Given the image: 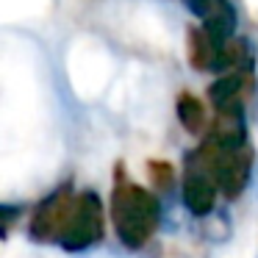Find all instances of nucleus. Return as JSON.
Listing matches in <instances>:
<instances>
[{
  "label": "nucleus",
  "mask_w": 258,
  "mask_h": 258,
  "mask_svg": "<svg viewBox=\"0 0 258 258\" xmlns=\"http://www.w3.org/2000/svg\"><path fill=\"white\" fill-rule=\"evenodd\" d=\"M111 225L128 250H142L158 228L156 195L128 180L122 167H117V180L111 189Z\"/></svg>",
  "instance_id": "obj_1"
},
{
  "label": "nucleus",
  "mask_w": 258,
  "mask_h": 258,
  "mask_svg": "<svg viewBox=\"0 0 258 258\" xmlns=\"http://www.w3.org/2000/svg\"><path fill=\"white\" fill-rule=\"evenodd\" d=\"M197 164L211 175L217 191H222L228 200H236L250 183L252 169V150L250 145L244 147H222L214 139H203V145L191 153Z\"/></svg>",
  "instance_id": "obj_2"
},
{
  "label": "nucleus",
  "mask_w": 258,
  "mask_h": 258,
  "mask_svg": "<svg viewBox=\"0 0 258 258\" xmlns=\"http://www.w3.org/2000/svg\"><path fill=\"white\" fill-rule=\"evenodd\" d=\"M106 233V211L100 197L92 189L78 191L70 208V217L58 233V247L67 252H84L89 247L100 244Z\"/></svg>",
  "instance_id": "obj_3"
},
{
  "label": "nucleus",
  "mask_w": 258,
  "mask_h": 258,
  "mask_svg": "<svg viewBox=\"0 0 258 258\" xmlns=\"http://www.w3.org/2000/svg\"><path fill=\"white\" fill-rule=\"evenodd\" d=\"M75 191L73 183H61L50 191L47 197H42L36 203V208L31 211V222H28V236L34 241H58L64 222L70 217V208H73Z\"/></svg>",
  "instance_id": "obj_4"
},
{
  "label": "nucleus",
  "mask_w": 258,
  "mask_h": 258,
  "mask_svg": "<svg viewBox=\"0 0 258 258\" xmlns=\"http://www.w3.org/2000/svg\"><path fill=\"white\" fill-rule=\"evenodd\" d=\"M217 186H214L211 175L191 158V153L186 156L183 175H180V200L189 208L191 217L203 219L217 208Z\"/></svg>",
  "instance_id": "obj_5"
},
{
  "label": "nucleus",
  "mask_w": 258,
  "mask_h": 258,
  "mask_svg": "<svg viewBox=\"0 0 258 258\" xmlns=\"http://www.w3.org/2000/svg\"><path fill=\"white\" fill-rule=\"evenodd\" d=\"M247 73L244 70H236V73H225L208 86V100L217 108L230 106V103H241V89H244Z\"/></svg>",
  "instance_id": "obj_6"
},
{
  "label": "nucleus",
  "mask_w": 258,
  "mask_h": 258,
  "mask_svg": "<svg viewBox=\"0 0 258 258\" xmlns=\"http://www.w3.org/2000/svg\"><path fill=\"white\" fill-rule=\"evenodd\" d=\"M175 111H178V119L189 134L200 136L203 131L208 128V117H206V106L200 103V97H195L191 92H183L178 95V103H175Z\"/></svg>",
  "instance_id": "obj_7"
},
{
  "label": "nucleus",
  "mask_w": 258,
  "mask_h": 258,
  "mask_svg": "<svg viewBox=\"0 0 258 258\" xmlns=\"http://www.w3.org/2000/svg\"><path fill=\"white\" fill-rule=\"evenodd\" d=\"M150 180H153V186H156L158 191L172 189V183H175L172 164H167V161H150Z\"/></svg>",
  "instance_id": "obj_8"
},
{
  "label": "nucleus",
  "mask_w": 258,
  "mask_h": 258,
  "mask_svg": "<svg viewBox=\"0 0 258 258\" xmlns=\"http://www.w3.org/2000/svg\"><path fill=\"white\" fill-rule=\"evenodd\" d=\"M20 208L17 206H0V236H6L9 228H12V222L17 219Z\"/></svg>",
  "instance_id": "obj_9"
}]
</instances>
